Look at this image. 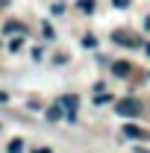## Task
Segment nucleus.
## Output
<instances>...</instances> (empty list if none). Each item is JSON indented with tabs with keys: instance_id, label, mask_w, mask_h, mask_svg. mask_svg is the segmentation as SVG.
<instances>
[{
	"instance_id": "7ed1b4c3",
	"label": "nucleus",
	"mask_w": 150,
	"mask_h": 153,
	"mask_svg": "<svg viewBox=\"0 0 150 153\" xmlns=\"http://www.w3.org/2000/svg\"><path fill=\"white\" fill-rule=\"evenodd\" d=\"M59 106H62V109L68 112V118L74 121V118H76V106H79V97H76V94H65L62 100H59Z\"/></svg>"
},
{
	"instance_id": "0eeeda50",
	"label": "nucleus",
	"mask_w": 150,
	"mask_h": 153,
	"mask_svg": "<svg viewBox=\"0 0 150 153\" xmlns=\"http://www.w3.org/2000/svg\"><path fill=\"white\" fill-rule=\"evenodd\" d=\"M62 112H65L62 106H50V109H47V121H59V118H62Z\"/></svg>"
},
{
	"instance_id": "f257e3e1",
	"label": "nucleus",
	"mask_w": 150,
	"mask_h": 153,
	"mask_svg": "<svg viewBox=\"0 0 150 153\" xmlns=\"http://www.w3.org/2000/svg\"><path fill=\"white\" fill-rule=\"evenodd\" d=\"M115 112L124 115V118H135V115H141V103H138V100H132V97H124V100H118V103H115Z\"/></svg>"
},
{
	"instance_id": "f03ea898",
	"label": "nucleus",
	"mask_w": 150,
	"mask_h": 153,
	"mask_svg": "<svg viewBox=\"0 0 150 153\" xmlns=\"http://www.w3.org/2000/svg\"><path fill=\"white\" fill-rule=\"evenodd\" d=\"M112 41L124 44V47H141V38L135 36V33H124V30H115V33H112Z\"/></svg>"
},
{
	"instance_id": "ddd939ff",
	"label": "nucleus",
	"mask_w": 150,
	"mask_h": 153,
	"mask_svg": "<svg viewBox=\"0 0 150 153\" xmlns=\"http://www.w3.org/2000/svg\"><path fill=\"white\" fill-rule=\"evenodd\" d=\"M147 56H150V44H147Z\"/></svg>"
},
{
	"instance_id": "1a4fd4ad",
	"label": "nucleus",
	"mask_w": 150,
	"mask_h": 153,
	"mask_svg": "<svg viewBox=\"0 0 150 153\" xmlns=\"http://www.w3.org/2000/svg\"><path fill=\"white\" fill-rule=\"evenodd\" d=\"M76 6H79L82 12H94V0H79Z\"/></svg>"
},
{
	"instance_id": "9d476101",
	"label": "nucleus",
	"mask_w": 150,
	"mask_h": 153,
	"mask_svg": "<svg viewBox=\"0 0 150 153\" xmlns=\"http://www.w3.org/2000/svg\"><path fill=\"white\" fill-rule=\"evenodd\" d=\"M50 12H53V15H62V12H65V6H62V0H59V3H53V6H50Z\"/></svg>"
},
{
	"instance_id": "39448f33",
	"label": "nucleus",
	"mask_w": 150,
	"mask_h": 153,
	"mask_svg": "<svg viewBox=\"0 0 150 153\" xmlns=\"http://www.w3.org/2000/svg\"><path fill=\"white\" fill-rule=\"evenodd\" d=\"M124 135H127V138H141V141H147V138H150L147 130H138V127H132V124L124 127Z\"/></svg>"
},
{
	"instance_id": "423d86ee",
	"label": "nucleus",
	"mask_w": 150,
	"mask_h": 153,
	"mask_svg": "<svg viewBox=\"0 0 150 153\" xmlns=\"http://www.w3.org/2000/svg\"><path fill=\"white\" fill-rule=\"evenodd\" d=\"M112 74L115 76H130L132 74V65H130V62H115V65H112Z\"/></svg>"
},
{
	"instance_id": "20e7f679",
	"label": "nucleus",
	"mask_w": 150,
	"mask_h": 153,
	"mask_svg": "<svg viewBox=\"0 0 150 153\" xmlns=\"http://www.w3.org/2000/svg\"><path fill=\"white\" fill-rule=\"evenodd\" d=\"M3 33H6V36L12 38H21L24 36V33H27V27H24V24H21V21H6V24H3Z\"/></svg>"
},
{
	"instance_id": "f8f14e48",
	"label": "nucleus",
	"mask_w": 150,
	"mask_h": 153,
	"mask_svg": "<svg viewBox=\"0 0 150 153\" xmlns=\"http://www.w3.org/2000/svg\"><path fill=\"white\" fill-rule=\"evenodd\" d=\"M33 153H50V150H47V147H38V150H33Z\"/></svg>"
},
{
	"instance_id": "9b49d317",
	"label": "nucleus",
	"mask_w": 150,
	"mask_h": 153,
	"mask_svg": "<svg viewBox=\"0 0 150 153\" xmlns=\"http://www.w3.org/2000/svg\"><path fill=\"white\" fill-rule=\"evenodd\" d=\"M115 6H118V9H127V6H130V0H112Z\"/></svg>"
},
{
	"instance_id": "6e6552de",
	"label": "nucleus",
	"mask_w": 150,
	"mask_h": 153,
	"mask_svg": "<svg viewBox=\"0 0 150 153\" xmlns=\"http://www.w3.org/2000/svg\"><path fill=\"white\" fill-rule=\"evenodd\" d=\"M6 150H9V153H21V150H24V141H21V138H12Z\"/></svg>"
}]
</instances>
